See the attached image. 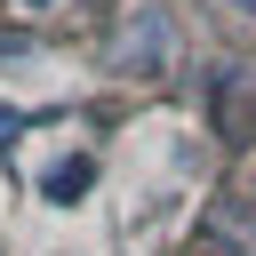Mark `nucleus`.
<instances>
[{"label": "nucleus", "mask_w": 256, "mask_h": 256, "mask_svg": "<svg viewBox=\"0 0 256 256\" xmlns=\"http://www.w3.org/2000/svg\"><path fill=\"white\" fill-rule=\"evenodd\" d=\"M168 48H176L168 16H160V8H136V16H128V32H120V48H112V64H120V72H160V64H168Z\"/></svg>", "instance_id": "obj_1"}, {"label": "nucleus", "mask_w": 256, "mask_h": 256, "mask_svg": "<svg viewBox=\"0 0 256 256\" xmlns=\"http://www.w3.org/2000/svg\"><path fill=\"white\" fill-rule=\"evenodd\" d=\"M40 192H48L56 208H80V200L96 192V160H88V152H64V160L40 176Z\"/></svg>", "instance_id": "obj_2"}, {"label": "nucleus", "mask_w": 256, "mask_h": 256, "mask_svg": "<svg viewBox=\"0 0 256 256\" xmlns=\"http://www.w3.org/2000/svg\"><path fill=\"white\" fill-rule=\"evenodd\" d=\"M240 16H256V0H240Z\"/></svg>", "instance_id": "obj_3"}, {"label": "nucleus", "mask_w": 256, "mask_h": 256, "mask_svg": "<svg viewBox=\"0 0 256 256\" xmlns=\"http://www.w3.org/2000/svg\"><path fill=\"white\" fill-rule=\"evenodd\" d=\"M24 8H48V0H24Z\"/></svg>", "instance_id": "obj_4"}]
</instances>
